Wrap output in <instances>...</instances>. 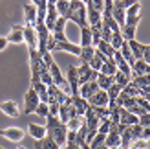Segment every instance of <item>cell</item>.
I'll return each instance as SVG.
<instances>
[{
	"instance_id": "6da1fadb",
	"label": "cell",
	"mask_w": 150,
	"mask_h": 149,
	"mask_svg": "<svg viewBox=\"0 0 150 149\" xmlns=\"http://www.w3.org/2000/svg\"><path fill=\"white\" fill-rule=\"evenodd\" d=\"M44 127H46V135L53 138L55 144L61 149L66 145V135H68L66 123H62L57 116H48L46 122H44Z\"/></svg>"
},
{
	"instance_id": "7a4b0ae2",
	"label": "cell",
	"mask_w": 150,
	"mask_h": 149,
	"mask_svg": "<svg viewBox=\"0 0 150 149\" xmlns=\"http://www.w3.org/2000/svg\"><path fill=\"white\" fill-rule=\"evenodd\" d=\"M66 20H71L81 28H86L88 26V20H86V4L82 0H70V7H68V13L64 15Z\"/></svg>"
},
{
	"instance_id": "3957f363",
	"label": "cell",
	"mask_w": 150,
	"mask_h": 149,
	"mask_svg": "<svg viewBox=\"0 0 150 149\" xmlns=\"http://www.w3.org/2000/svg\"><path fill=\"white\" fill-rule=\"evenodd\" d=\"M77 76H79V85H82V83H88V81H95L99 72L92 70L88 63H81L77 66Z\"/></svg>"
},
{
	"instance_id": "277c9868",
	"label": "cell",
	"mask_w": 150,
	"mask_h": 149,
	"mask_svg": "<svg viewBox=\"0 0 150 149\" xmlns=\"http://www.w3.org/2000/svg\"><path fill=\"white\" fill-rule=\"evenodd\" d=\"M40 103V100H39V94L35 92V88L31 87L29 90L26 92V96H24V114H31V112H35V109H37V105Z\"/></svg>"
},
{
	"instance_id": "5b68a950",
	"label": "cell",
	"mask_w": 150,
	"mask_h": 149,
	"mask_svg": "<svg viewBox=\"0 0 150 149\" xmlns=\"http://www.w3.org/2000/svg\"><path fill=\"white\" fill-rule=\"evenodd\" d=\"M66 81L70 85V96L79 94V76H77V66H70L66 72Z\"/></svg>"
},
{
	"instance_id": "8992f818",
	"label": "cell",
	"mask_w": 150,
	"mask_h": 149,
	"mask_svg": "<svg viewBox=\"0 0 150 149\" xmlns=\"http://www.w3.org/2000/svg\"><path fill=\"white\" fill-rule=\"evenodd\" d=\"M24 41L28 44V50H37V44H39V39H37V33H35V28L31 24H24Z\"/></svg>"
},
{
	"instance_id": "52a82bcc",
	"label": "cell",
	"mask_w": 150,
	"mask_h": 149,
	"mask_svg": "<svg viewBox=\"0 0 150 149\" xmlns=\"http://www.w3.org/2000/svg\"><path fill=\"white\" fill-rule=\"evenodd\" d=\"M84 122H86V127H88V133H92V135H97V129H99V118L93 114V109L88 107L86 112H84Z\"/></svg>"
},
{
	"instance_id": "ba28073f",
	"label": "cell",
	"mask_w": 150,
	"mask_h": 149,
	"mask_svg": "<svg viewBox=\"0 0 150 149\" xmlns=\"http://www.w3.org/2000/svg\"><path fill=\"white\" fill-rule=\"evenodd\" d=\"M73 116H79L77 114V110H75V107L71 105V103H62V105H59V120H61L62 123H68L70 118Z\"/></svg>"
},
{
	"instance_id": "9c48e42d",
	"label": "cell",
	"mask_w": 150,
	"mask_h": 149,
	"mask_svg": "<svg viewBox=\"0 0 150 149\" xmlns=\"http://www.w3.org/2000/svg\"><path fill=\"white\" fill-rule=\"evenodd\" d=\"M0 136L11 140V142H20V140L26 136V133L18 127H6V129H0Z\"/></svg>"
},
{
	"instance_id": "30bf717a",
	"label": "cell",
	"mask_w": 150,
	"mask_h": 149,
	"mask_svg": "<svg viewBox=\"0 0 150 149\" xmlns=\"http://www.w3.org/2000/svg\"><path fill=\"white\" fill-rule=\"evenodd\" d=\"M0 110H2L6 116H11V118H17V116H20V112H22L20 107H18V103H17V101H11V100L0 103Z\"/></svg>"
},
{
	"instance_id": "8fae6325",
	"label": "cell",
	"mask_w": 150,
	"mask_h": 149,
	"mask_svg": "<svg viewBox=\"0 0 150 149\" xmlns=\"http://www.w3.org/2000/svg\"><path fill=\"white\" fill-rule=\"evenodd\" d=\"M55 52H70V54H73V55L79 57L81 46H79V44H75V42H70V41H62V42H55L53 54H55Z\"/></svg>"
},
{
	"instance_id": "7c38bea8",
	"label": "cell",
	"mask_w": 150,
	"mask_h": 149,
	"mask_svg": "<svg viewBox=\"0 0 150 149\" xmlns=\"http://www.w3.org/2000/svg\"><path fill=\"white\" fill-rule=\"evenodd\" d=\"M90 107H106L108 105V94L104 90H97L95 94H92L88 98Z\"/></svg>"
},
{
	"instance_id": "4fadbf2b",
	"label": "cell",
	"mask_w": 150,
	"mask_h": 149,
	"mask_svg": "<svg viewBox=\"0 0 150 149\" xmlns=\"http://www.w3.org/2000/svg\"><path fill=\"white\" fill-rule=\"evenodd\" d=\"M97 90H99V85H97V81H88V83H82L79 85V96L81 98L88 100L92 94H95Z\"/></svg>"
},
{
	"instance_id": "5bb4252c",
	"label": "cell",
	"mask_w": 150,
	"mask_h": 149,
	"mask_svg": "<svg viewBox=\"0 0 150 149\" xmlns=\"http://www.w3.org/2000/svg\"><path fill=\"white\" fill-rule=\"evenodd\" d=\"M70 103L75 107V110H77V114L79 116H84V112H86V109L90 107V103H88V100H84V98H81V96L77 94V96H70Z\"/></svg>"
},
{
	"instance_id": "9a60e30c",
	"label": "cell",
	"mask_w": 150,
	"mask_h": 149,
	"mask_svg": "<svg viewBox=\"0 0 150 149\" xmlns=\"http://www.w3.org/2000/svg\"><path fill=\"white\" fill-rule=\"evenodd\" d=\"M22 29H24V26H22V24H15V26L11 28V33L6 37L7 42H13V44L24 42V33H22Z\"/></svg>"
},
{
	"instance_id": "2e32d148",
	"label": "cell",
	"mask_w": 150,
	"mask_h": 149,
	"mask_svg": "<svg viewBox=\"0 0 150 149\" xmlns=\"http://www.w3.org/2000/svg\"><path fill=\"white\" fill-rule=\"evenodd\" d=\"M146 74H150V64L143 59H137L132 66V76H146Z\"/></svg>"
},
{
	"instance_id": "e0dca14e",
	"label": "cell",
	"mask_w": 150,
	"mask_h": 149,
	"mask_svg": "<svg viewBox=\"0 0 150 149\" xmlns=\"http://www.w3.org/2000/svg\"><path fill=\"white\" fill-rule=\"evenodd\" d=\"M35 149H61L57 144H55V140L51 138V136H42L40 140H35Z\"/></svg>"
},
{
	"instance_id": "ac0fdd59",
	"label": "cell",
	"mask_w": 150,
	"mask_h": 149,
	"mask_svg": "<svg viewBox=\"0 0 150 149\" xmlns=\"http://www.w3.org/2000/svg\"><path fill=\"white\" fill-rule=\"evenodd\" d=\"M128 42V46H130V52H132V55H134V59H143V52H145V44H141L139 41H126Z\"/></svg>"
},
{
	"instance_id": "d6986e66",
	"label": "cell",
	"mask_w": 150,
	"mask_h": 149,
	"mask_svg": "<svg viewBox=\"0 0 150 149\" xmlns=\"http://www.w3.org/2000/svg\"><path fill=\"white\" fill-rule=\"evenodd\" d=\"M28 133H29V136H33L35 140H40L42 136H46V127H44V125H39V123H29L28 125Z\"/></svg>"
},
{
	"instance_id": "ffe728a7",
	"label": "cell",
	"mask_w": 150,
	"mask_h": 149,
	"mask_svg": "<svg viewBox=\"0 0 150 149\" xmlns=\"http://www.w3.org/2000/svg\"><path fill=\"white\" fill-rule=\"evenodd\" d=\"M24 19H26V24H35L37 20V6L33 4H24Z\"/></svg>"
},
{
	"instance_id": "44dd1931",
	"label": "cell",
	"mask_w": 150,
	"mask_h": 149,
	"mask_svg": "<svg viewBox=\"0 0 150 149\" xmlns=\"http://www.w3.org/2000/svg\"><path fill=\"white\" fill-rule=\"evenodd\" d=\"M95 50L97 52H101V54L104 55V57H106V59H112V57H114V48H112V44L110 42H106V41H99V42H97V46H95Z\"/></svg>"
},
{
	"instance_id": "7402d4cb",
	"label": "cell",
	"mask_w": 150,
	"mask_h": 149,
	"mask_svg": "<svg viewBox=\"0 0 150 149\" xmlns=\"http://www.w3.org/2000/svg\"><path fill=\"white\" fill-rule=\"evenodd\" d=\"M86 20H88V26H93V24H99L101 20V13L99 11H95L92 6H88L86 4Z\"/></svg>"
},
{
	"instance_id": "603a6c76",
	"label": "cell",
	"mask_w": 150,
	"mask_h": 149,
	"mask_svg": "<svg viewBox=\"0 0 150 149\" xmlns=\"http://www.w3.org/2000/svg\"><path fill=\"white\" fill-rule=\"evenodd\" d=\"M104 63H106V57H104L101 52H97V50H95V54H93V57H92V61H90L88 64H90V68H92V70H97V72H99V70H101V66H103Z\"/></svg>"
},
{
	"instance_id": "cb8c5ba5",
	"label": "cell",
	"mask_w": 150,
	"mask_h": 149,
	"mask_svg": "<svg viewBox=\"0 0 150 149\" xmlns=\"http://www.w3.org/2000/svg\"><path fill=\"white\" fill-rule=\"evenodd\" d=\"M112 17H114V20L119 24V28L125 26V19H126V11L123 9V7H119L114 4V7H112Z\"/></svg>"
},
{
	"instance_id": "d4e9b609",
	"label": "cell",
	"mask_w": 150,
	"mask_h": 149,
	"mask_svg": "<svg viewBox=\"0 0 150 149\" xmlns=\"http://www.w3.org/2000/svg\"><path fill=\"white\" fill-rule=\"evenodd\" d=\"M97 85H99V90H104L106 92L108 88L114 85V77H110V76H104V74H101L99 72V76H97Z\"/></svg>"
},
{
	"instance_id": "484cf974",
	"label": "cell",
	"mask_w": 150,
	"mask_h": 149,
	"mask_svg": "<svg viewBox=\"0 0 150 149\" xmlns=\"http://www.w3.org/2000/svg\"><path fill=\"white\" fill-rule=\"evenodd\" d=\"M101 74H104V76H110V77H114V74L117 72V66H115V61H114V57L112 59H106V63H104L101 66Z\"/></svg>"
},
{
	"instance_id": "4316f807",
	"label": "cell",
	"mask_w": 150,
	"mask_h": 149,
	"mask_svg": "<svg viewBox=\"0 0 150 149\" xmlns=\"http://www.w3.org/2000/svg\"><path fill=\"white\" fill-rule=\"evenodd\" d=\"M81 48L84 46H92V32H90V28H81Z\"/></svg>"
},
{
	"instance_id": "83f0119b",
	"label": "cell",
	"mask_w": 150,
	"mask_h": 149,
	"mask_svg": "<svg viewBox=\"0 0 150 149\" xmlns=\"http://www.w3.org/2000/svg\"><path fill=\"white\" fill-rule=\"evenodd\" d=\"M95 54V48L93 46H84V48H81V54H79V59H81V63H90L92 61V57Z\"/></svg>"
},
{
	"instance_id": "f1b7e54d",
	"label": "cell",
	"mask_w": 150,
	"mask_h": 149,
	"mask_svg": "<svg viewBox=\"0 0 150 149\" xmlns=\"http://www.w3.org/2000/svg\"><path fill=\"white\" fill-rule=\"evenodd\" d=\"M121 90H123L126 96H128V98H139V96H141V88H137L136 85L132 83V81H130V83L126 85L125 88H121Z\"/></svg>"
},
{
	"instance_id": "f546056e",
	"label": "cell",
	"mask_w": 150,
	"mask_h": 149,
	"mask_svg": "<svg viewBox=\"0 0 150 149\" xmlns=\"http://www.w3.org/2000/svg\"><path fill=\"white\" fill-rule=\"evenodd\" d=\"M82 123H84V116H73V118H70V120H68L66 127H68V131H77Z\"/></svg>"
},
{
	"instance_id": "4dcf8cb0",
	"label": "cell",
	"mask_w": 150,
	"mask_h": 149,
	"mask_svg": "<svg viewBox=\"0 0 150 149\" xmlns=\"http://www.w3.org/2000/svg\"><path fill=\"white\" fill-rule=\"evenodd\" d=\"M130 81H132V79H130L128 76H125V74H123V72H119V70L114 74V83H115V85H119L121 88H125L126 85L130 83Z\"/></svg>"
},
{
	"instance_id": "1f68e13d",
	"label": "cell",
	"mask_w": 150,
	"mask_h": 149,
	"mask_svg": "<svg viewBox=\"0 0 150 149\" xmlns=\"http://www.w3.org/2000/svg\"><path fill=\"white\" fill-rule=\"evenodd\" d=\"M119 136H121V147H123V149H128V145L134 142V140H136V138L132 136V133L128 131V127H126V129H125Z\"/></svg>"
},
{
	"instance_id": "d6a6232c",
	"label": "cell",
	"mask_w": 150,
	"mask_h": 149,
	"mask_svg": "<svg viewBox=\"0 0 150 149\" xmlns=\"http://www.w3.org/2000/svg\"><path fill=\"white\" fill-rule=\"evenodd\" d=\"M121 35H123L125 41H134V39H136V28H132V26H123V28H121Z\"/></svg>"
},
{
	"instance_id": "836d02e7",
	"label": "cell",
	"mask_w": 150,
	"mask_h": 149,
	"mask_svg": "<svg viewBox=\"0 0 150 149\" xmlns=\"http://www.w3.org/2000/svg\"><path fill=\"white\" fill-rule=\"evenodd\" d=\"M68 7H70L68 0H57V4H55V9L59 13V17H64V15L68 13Z\"/></svg>"
},
{
	"instance_id": "e575fe53",
	"label": "cell",
	"mask_w": 150,
	"mask_h": 149,
	"mask_svg": "<svg viewBox=\"0 0 150 149\" xmlns=\"http://www.w3.org/2000/svg\"><path fill=\"white\" fill-rule=\"evenodd\" d=\"M123 42H125V39H123L121 32H115V33H112V41H110V44H112V48H114V50H119Z\"/></svg>"
},
{
	"instance_id": "d590c367",
	"label": "cell",
	"mask_w": 150,
	"mask_h": 149,
	"mask_svg": "<svg viewBox=\"0 0 150 149\" xmlns=\"http://www.w3.org/2000/svg\"><path fill=\"white\" fill-rule=\"evenodd\" d=\"M119 92H121V87L114 83V85H112L108 90H106V94H108V101H115L117 96H119Z\"/></svg>"
},
{
	"instance_id": "8d00e7d4",
	"label": "cell",
	"mask_w": 150,
	"mask_h": 149,
	"mask_svg": "<svg viewBox=\"0 0 150 149\" xmlns=\"http://www.w3.org/2000/svg\"><path fill=\"white\" fill-rule=\"evenodd\" d=\"M92 109H93V114L99 118V120L110 118V110H108V107H92Z\"/></svg>"
},
{
	"instance_id": "74e56055",
	"label": "cell",
	"mask_w": 150,
	"mask_h": 149,
	"mask_svg": "<svg viewBox=\"0 0 150 149\" xmlns=\"http://www.w3.org/2000/svg\"><path fill=\"white\" fill-rule=\"evenodd\" d=\"M110 127H112L110 118H104V120H101V122H99V129H97V133H101V135H108Z\"/></svg>"
},
{
	"instance_id": "f35d334b",
	"label": "cell",
	"mask_w": 150,
	"mask_h": 149,
	"mask_svg": "<svg viewBox=\"0 0 150 149\" xmlns=\"http://www.w3.org/2000/svg\"><path fill=\"white\" fill-rule=\"evenodd\" d=\"M66 20L64 17H59L57 19V22H55V28H53V32L51 33H57V35H61V33H64V26H66Z\"/></svg>"
},
{
	"instance_id": "ab89813d",
	"label": "cell",
	"mask_w": 150,
	"mask_h": 149,
	"mask_svg": "<svg viewBox=\"0 0 150 149\" xmlns=\"http://www.w3.org/2000/svg\"><path fill=\"white\" fill-rule=\"evenodd\" d=\"M104 140H106V135H101V133H97V135L93 136V140L90 142V147H92V149H97L99 145L104 144Z\"/></svg>"
},
{
	"instance_id": "60d3db41",
	"label": "cell",
	"mask_w": 150,
	"mask_h": 149,
	"mask_svg": "<svg viewBox=\"0 0 150 149\" xmlns=\"http://www.w3.org/2000/svg\"><path fill=\"white\" fill-rule=\"evenodd\" d=\"M35 114H39L40 118H48L50 116V110H48V103H39L37 105V109H35Z\"/></svg>"
},
{
	"instance_id": "b9f144b4",
	"label": "cell",
	"mask_w": 150,
	"mask_h": 149,
	"mask_svg": "<svg viewBox=\"0 0 150 149\" xmlns=\"http://www.w3.org/2000/svg\"><path fill=\"white\" fill-rule=\"evenodd\" d=\"M137 15H141V4H139V0L126 9V17H137Z\"/></svg>"
},
{
	"instance_id": "7bdbcfd3",
	"label": "cell",
	"mask_w": 150,
	"mask_h": 149,
	"mask_svg": "<svg viewBox=\"0 0 150 149\" xmlns=\"http://www.w3.org/2000/svg\"><path fill=\"white\" fill-rule=\"evenodd\" d=\"M146 145H148V142L145 138H136L134 142L128 145V149H146Z\"/></svg>"
},
{
	"instance_id": "ee69618b",
	"label": "cell",
	"mask_w": 150,
	"mask_h": 149,
	"mask_svg": "<svg viewBox=\"0 0 150 149\" xmlns=\"http://www.w3.org/2000/svg\"><path fill=\"white\" fill-rule=\"evenodd\" d=\"M128 131L132 133V136H134V138H141V135H143V127H141L139 123L128 125Z\"/></svg>"
},
{
	"instance_id": "f6af8a7d",
	"label": "cell",
	"mask_w": 150,
	"mask_h": 149,
	"mask_svg": "<svg viewBox=\"0 0 150 149\" xmlns=\"http://www.w3.org/2000/svg\"><path fill=\"white\" fill-rule=\"evenodd\" d=\"M48 110H50V116H57L59 118V103L55 100L48 101Z\"/></svg>"
},
{
	"instance_id": "bcb514c9",
	"label": "cell",
	"mask_w": 150,
	"mask_h": 149,
	"mask_svg": "<svg viewBox=\"0 0 150 149\" xmlns=\"http://www.w3.org/2000/svg\"><path fill=\"white\" fill-rule=\"evenodd\" d=\"M88 6H92L93 9H95V11H99V13L104 11V0H90Z\"/></svg>"
},
{
	"instance_id": "7dc6e473",
	"label": "cell",
	"mask_w": 150,
	"mask_h": 149,
	"mask_svg": "<svg viewBox=\"0 0 150 149\" xmlns=\"http://www.w3.org/2000/svg\"><path fill=\"white\" fill-rule=\"evenodd\" d=\"M139 20H141V15H137V17H126V19H125V26L136 28V26L139 24Z\"/></svg>"
},
{
	"instance_id": "c3c4849f",
	"label": "cell",
	"mask_w": 150,
	"mask_h": 149,
	"mask_svg": "<svg viewBox=\"0 0 150 149\" xmlns=\"http://www.w3.org/2000/svg\"><path fill=\"white\" fill-rule=\"evenodd\" d=\"M139 125L141 127H150V112H145L139 116Z\"/></svg>"
},
{
	"instance_id": "681fc988",
	"label": "cell",
	"mask_w": 150,
	"mask_h": 149,
	"mask_svg": "<svg viewBox=\"0 0 150 149\" xmlns=\"http://www.w3.org/2000/svg\"><path fill=\"white\" fill-rule=\"evenodd\" d=\"M136 2H137V0H119V2H114V4H115V6H119V7H123V9L126 11L132 4H136Z\"/></svg>"
},
{
	"instance_id": "f907efd6",
	"label": "cell",
	"mask_w": 150,
	"mask_h": 149,
	"mask_svg": "<svg viewBox=\"0 0 150 149\" xmlns=\"http://www.w3.org/2000/svg\"><path fill=\"white\" fill-rule=\"evenodd\" d=\"M141 138H145V140L150 138V127H143V135H141Z\"/></svg>"
},
{
	"instance_id": "816d5d0a",
	"label": "cell",
	"mask_w": 150,
	"mask_h": 149,
	"mask_svg": "<svg viewBox=\"0 0 150 149\" xmlns=\"http://www.w3.org/2000/svg\"><path fill=\"white\" fill-rule=\"evenodd\" d=\"M7 44H9V42H7V39H6V37H0V52H2V50L7 46Z\"/></svg>"
},
{
	"instance_id": "f5cc1de1",
	"label": "cell",
	"mask_w": 150,
	"mask_h": 149,
	"mask_svg": "<svg viewBox=\"0 0 150 149\" xmlns=\"http://www.w3.org/2000/svg\"><path fill=\"white\" fill-rule=\"evenodd\" d=\"M81 149H92V147H90L88 144H84V145H81Z\"/></svg>"
},
{
	"instance_id": "db71d44e",
	"label": "cell",
	"mask_w": 150,
	"mask_h": 149,
	"mask_svg": "<svg viewBox=\"0 0 150 149\" xmlns=\"http://www.w3.org/2000/svg\"><path fill=\"white\" fill-rule=\"evenodd\" d=\"M97 149H108V147H106V145L103 144V145H99V147H97Z\"/></svg>"
},
{
	"instance_id": "11a10c76",
	"label": "cell",
	"mask_w": 150,
	"mask_h": 149,
	"mask_svg": "<svg viewBox=\"0 0 150 149\" xmlns=\"http://www.w3.org/2000/svg\"><path fill=\"white\" fill-rule=\"evenodd\" d=\"M108 149H123L121 145H117V147H108Z\"/></svg>"
},
{
	"instance_id": "9f6ffc18",
	"label": "cell",
	"mask_w": 150,
	"mask_h": 149,
	"mask_svg": "<svg viewBox=\"0 0 150 149\" xmlns=\"http://www.w3.org/2000/svg\"><path fill=\"white\" fill-rule=\"evenodd\" d=\"M146 48H148V50H150V44H146Z\"/></svg>"
},
{
	"instance_id": "6f0895ef",
	"label": "cell",
	"mask_w": 150,
	"mask_h": 149,
	"mask_svg": "<svg viewBox=\"0 0 150 149\" xmlns=\"http://www.w3.org/2000/svg\"><path fill=\"white\" fill-rule=\"evenodd\" d=\"M17 149H26V147H17Z\"/></svg>"
},
{
	"instance_id": "680465c9",
	"label": "cell",
	"mask_w": 150,
	"mask_h": 149,
	"mask_svg": "<svg viewBox=\"0 0 150 149\" xmlns=\"http://www.w3.org/2000/svg\"><path fill=\"white\" fill-rule=\"evenodd\" d=\"M114 2H119V0H114Z\"/></svg>"
},
{
	"instance_id": "91938a15",
	"label": "cell",
	"mask_w": 150,
	"mask_h": 149,
	"mask_svg": "<svg viewBox=\"0 0 150 149\" xmlns=\"http://www.w3.org/2000/svg\"><path fill=\"white\" fill-rule=\"evenodd\" d=\"M0 149H4V147H2V145H0Z\"/></svg>"
},
{
	"instance_id": "94428289",
	"label": "cell",
	"mask_w": 150,
	"mask_h": 149,
	"mask_svg": "<svg viewBox=\"0 0 150 149\" xmlns=\"http://www.w3.org/2000/svg\"><path fill=\"white\" fill-rule=\"evenodd\" d=\"M68 2H70V0H68Z\"/></svg>"
}]
</instances>
